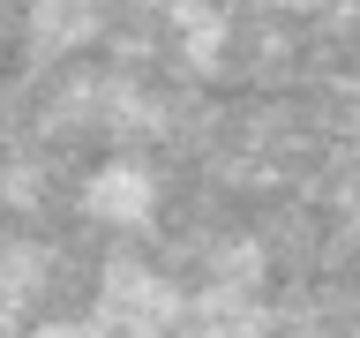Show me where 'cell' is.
Segmentation results:
<instances>
[{"label":"cell","instance_id":"obj_2","mask_svg":"<svg viewBox=\"0 0 360 338\" xmlns=\"http://www.w3.org/2000/svg\"><path fill=\"white\" fill-rule=\"evenodd\" d=\"M173 30H188V61H195V68H218V45H225V15H218V8L180 0V8H173Z\"/></svg>","mask_w":360,"mask_h":338},{"label":"cell","instance_id":"obj_1","mask_svg":"<svg viewBox=\"0 0 360 338\" xmlns=\"http://www.w3.org/2000/svg\"><path fill=\"white\" fill-rule=\"evenodd\" d=\"M83 211L98 225H150V211H158V180H150V165H135V158H105L98 173L83 180Z\"/></svg>","mask_w":360,"mask_h":338}]
</instances>
